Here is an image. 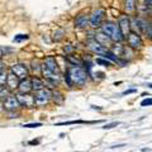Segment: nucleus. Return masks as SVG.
<instances>
[{
  "label": "nucleus",
  "mask_w": 152,
  "mask_h": 152,
  "mask_svg": "<svg viewBox=\"0 0 152 152\" xmlns=\"http://www.w3.org/2000/svg\"><path fill=\"white\" fill-rule=\"evenodd\" d=\"M95 41L99 42V43H102V42H103V43H107V42L110 41V38H109L107 34H104V33H103V34H98L96 36V39H95Z\"/></svg>",
  "instance_id": "nucleus-19"
},
{
  "label": "nucleus",
  "mask_w": 152,
  "mask_h": 152,
  "mask_svg": "<svg viewBox=\"0 0 152 152\" xmlns=\"http://www.w3.org/2000/svg\"><path fill=\"white\" fill-rule=\"evenodd\" d=\"M137 90L136 89H129V90H126L124 93H123V95H128V94H132V93H136Z\"/></svg>",
  "instance_id": "nucleus-27"
},
{
  "label": "nucleus",
  "mask_w": 152,
  "mask_h": 152,
  "mask_svg": "<svg viewBox=\"0 0 152 152\" xmlns=\"http://www.w3.org/2000/svg\"><path fill=\"white\" fill-rule=\"evenodd\" d=\"M7 77H8L7 70H1V71H0V85H5L7 84Z\"/></svg>",
  "instance_id": "nucleus-20"
},
{
  "label": "nucleus",
  "mask_w": 152,
  "mask_h": 152,
  "mask_svg": "<svg viewBox=\"0 0 152 152\" xmlns=\"http://www.w3.org/2000/svg\"><path fill=\"white\" fill-rule=\"evenodd\" d=\"M3 109H4V105H3L1 103H0V112H3Z\"/></svg>",
  "instance_id": "nucleus-32"
},
{
  "label": "nucleus",
  "mask_w": 152,
  "mask_h": 152,
  "mask_svg": "<svg viewBox=\"0 0 152 152\" xmlns=\"http://www.w3.org/2000/svg\"><path fill=\"white\" fill-rule=\"evenodd\" d=\"M148 8H150V13L152 14V7H148Z\"/></svg>",
  "instance_id": "nucleus-34"
},
{
  "label": "nucleus",
  "mask_w": 152,
  "mask_h": 152,
  "mask_svg": "<svg viewBox=\"0 0 152 152\" xmlns=\"http://www.w3.org/2000/svg\"><path fill=\"white\" fill-rule=\"evenodd\" d=\"M1 70H5V65L0 62V71H1Z\"/></svg>",
  "instance_id": "nucleus-30"
},
{
  "label": "nucleus",
  "mask_w": 152,
  "mask_h": 152,
  "mask_svg": "<svg viewBox=\"0 0 152 152\" xmlns=\"http://www.w3.org/2000/svg\"><path fill=\"white\" fill-rule=\"evenodd\" d=\"M66 75L69 76L70 81L72 85H79V86H84L85 84H86V80H88V75L86 72L81 69L79 67V66H71V67H69L67 72H66Z\"/></svg>",
  "instance_id": "nucleus-2"
},
{
  "label": "nucleus",
  "mask_w": 152,
  "mask_h": 152,
  "mask_svg": "<svg viewBox=\"0 0 152 152\" xmlns=\"http://www.w3.org/2000/svg\"><path fill=\"white\" fill-rule=\"evenodd\" d=\"M52 96H53L56 103H62V100H64L62 95H61L58 91H53V93H52Z\"/></svg>",
  "instance_id": "nucleus-22"
},
{
  "label": "nucleus",
  "mask_w": 152,
  "mask_h": 152,
  "mask_svg": "<svg viewBox=\"0 0 152 152\" xmlns=\"http://www.w3.org/2000/svg\"><path fill=\"white\" fill-rule=\"evenodd\" d=\"M102 29H103L104 34H107L114 42H121L123 38H124L122 34L121 29H119V27H118L117 24H114V23H112V22L104 23V24L102 26Z\"/></svg>",
  "instance_id": "nucleus-3"
},
{
  "label": "nucleus",
  "mask_w": 152,
  "mask_h": 152,
  "mask_svg": "<svg viewBox=\"0 0 152 152\" xmlns=\"http://www.w3.org/2000/svg\"><path fill=\"white\" fill-rule=\"evenodd\" d=\"M10 72H13L15 76H18L19 79H26L28 76V70L24 65L22 64H17V65H13L10 67Z\"/></svg>",
  "instance_id": "nucleus-7"
},
{
  "label": "nucleus",
  "mask_w": 152,
  "mask_h": 152,
  "mask_svg": "<svg viewBox=\"0 0 152 152\" xmlns=\"http://www.w3.org/2000/svg\"><path fill=\"white\" fill-rule=\"evenodd\" d=\"M42 74H43L45 79L48 83H51L52 85H58L60 83V71L57 67V62L55 60V57H47L46 61L42 65Z\"/></svg>",
  "instance_id": "nucleus-1"
},
{
  "label": "nucleus",
  "mask_w": 152,
  "mask_h": 152,
  "mask_svg": "<svg viewBox=\"0 0 152 152\" xmlns=\"http://www.w3.org/2000/svg\"><path fill=\"white\" fill-rule=\"evenodd\" d=\"M18 84H19V77L18 76H15L13 72L8 74V77H7V86L9 90H13L18 88Z\"/></svg>",
  "instance_id": "nucleus-14"
},
{
  "label": "nucleus",
  "mask_w": 152,
  "mask_h": 152,
  "mask_svg": "<svg viewBox=\"0 0 152 152\" xmlns=\"http://www.w3.org/2000/svg\"><path fill=\"white\" fill-rule=\"evenodd\" d=\"M9 96V89L5 85H0V98H8Z\"/></svg>",
  "instance_id": "nucleus-18"
},
{
  "label": "nucleus",
  "mask_w": 152,
  "mask_h": 152,
  "mask_svg": "<svg viewBox=\"0 0 152 152\" xmlns=\"http://www.w3.org/2000/svg\"><path fill=\"white\" fill-rule=\"evenodd\" d=\"M52 98V93L48 89H41L38 90L37 94H36V98H34V104H37V105H45V104H47L50 102V99Z\"/></svg>",
  "instance_id": "nucleus-4"
},
{
  "label": "nucleus",
  "mask_w": 152,
  "mask_h": 152,
  "mask_svg": "<svg viewBox=\"0 0 152 152\" xmlns=\"http://www.w3.org/2000/svg\"><path fill=\"white\" fill-rule=\"evenodd\" d=\"M118 27H119V29H121V32H122L123 37L129 34L131 23H129V19H128V17H127V15L121 17V19H119V26H118Z\"/></svg>",
  "instance_id": "nucleus-9"
},
{
  "label": "nucleus",
  "mask_w": 152,
  "mask_h": 152,
  "mask_svg": "<svg viewBox=\"0 0 152 152\" xmlns=\"http://www.w3.org/2000/svg\"><path fill=\"white\" fill-rule=\"evenodd\" d=\"M146 4L147 7H152V0H146Z\"/></svg>",
  "instance_id": "nucleus-29"
},
{
  "label": "nucleus",
  "mask_w": 152,
  "mask_h": 152,
  "mask_svg": "<svg viewBox=\"0 0 152 152\" xmlns=\"http://www.w3.org/2000/svg\"><path fill=\"white\" fill-rule=\"evenodd\" d=\"M96 64L104 65V66H109V65H110V61H108V60H102V58H96Z\"/></svg>",
  "instance_id": "nucleus-25"
},
{
  "label": "nucleus",
  "mask_w": 152,
  "mask_h": 152,
  "mask_svg": "<svg viewBox=\"0 0 152 152\" xmlns=\"http://www.w3.org/2000/svg\"><path fill=\"white\" fill-rule=\"evenodd\" d=\"M147 86H148V88H151V89H152V84H147Z\"/></svg>",
  "instance_id": "nucleus-33"
},
{
  "label": "nucleus",
  "mask_w": 152,
  "mask_h": 152,
  "mask_svg": "<svg viewBox=\"0 0 152 152\" xmlns=\"http://www.w3.org/2000/svg\"><path fill=\"white\" fill-rule=\"evenodd\" d=\"M117 126H119V122H113V123H109V124H105L103 128L104 129H110V128H114V127H117Z\"/></svg>",
  "instance_id": "nucleus-24"
},
{
  "label": "nucleus",
  "mask_w": 152,
  "mask_h": 152,
  "mask_svg": "<svg viewBox=\"0 0 152 152\" xmlns=\"http://www.w3.org/2000/svg\"><path fill=\"white\" fill-rule=\"evenodd\" d=\"M151 148H142V152H150Z\"/></svg>",
  "instance_id": "nucleus-31"
},
{
  "label": "nucleus",
  "mask_w": 152,
  "mask_h": 152,
  "mask_svg": "<svg viewBox=\"0 0 152 152\" xmlns=\"http://www.w3.org/2000/svg\"><path fill=\"white\" fill-rule=\"evenodd\" d=\"M89 24H90L89 18L86 15H83V14L75 19V26L77 28H80V29H85V28H88Z\"/></svg>",
  "instance_id": "nucleus-13"
},
{
  "label": "nucleus",
  "mask_w": 152,
  "mask_h": 152,
  "mask_svg": "<svg viewBox=\"0 0 152 152\" xmlns=\"http://www.w3.org/2000/svg\"><path fill=\"white\" fill-rule=\"evenodd\" d=\"M42 123H29V124H24L23 127L26 128H37V127H41Z\"/></svg>",
  "instance_id": "nucleus-26"
},
{
  "label": "nucleus",
  "mask_w": 152,
  "mask_h": 152,
  "mask_svg": "<svg viewBox=\"0 0 152 152\" xmlns=\"http://www.w3.org/2000/svg\"><path fill=\"white\" fill-rule=\"evenodd\" d=\"M20 107L17 96H8L5 98V103H4V109H7L9 112H13Z\"/></svg>",
  "instance_id": "nucleus-8"
},
{
  "label": "nucleus",
  "mask_w": 152,
  "mask_h": 152,
  "mask_svg": "<svg viewBox=\"0 0 152 152\" xmlns=\"http://www.w3.org/2000/svg\"><path fill=\"white\" fill-rule=\"evenodd\" d=\"M31 83H32V90H41V89H43L45 88V84L42 80H39L38 77H33L31 80Z\"/></svg>",
  "instance_id": "nucleus-15"
},
{
  "label": "nucleus",
  "mask_w": 152,
  "mask_h": 152,
  "mask_svg": "<svg viewBox=\"0 0 152 152\" xmlns=\"http://www.w3.org/2000/svg\"><path fill=\"white\" fill-rule=\"evenodd\" d=\"M136 9V0H127L126 1V10L128 13H133Z\"/></svg>",
  "instance_id": "nucleus-16"
},
{
  "label": "nucleus",
  "mask_w": 152,
  "mask_h": 152,
  "mask_svg": "<svg viewBox=\"0 0 152 152\" xmlns=\"http://www.w3.org/2000/svg\"><path fill=\"white\" fill-rule=\"evenodd\" d=\"M3 56H4V48L3 47H0V58H1Z\"/></svg>",
  "instance_id": "nucleus-28"
},
{
  "label": "nucleus",
  "mask_w": 152,
  "mask_h": 152,
  "mask_svg": "<svg viewBox=\"0 0 152 152\" xmlns=\"http://www.w3.org/2000/svg\"><path fill=\"white\" fill-rule=\"evenodd\" d=\"M89 48L93 52H95V53H98V55H104L108 51L105 47H104L103 45H100L99 42H96V41H90L89 42Z\"/></svg>",
  "instance_id": "nucleus-11"
},
{
  "label": "nucleus",
  "mask_w": 152,
  "mask_h": 152,
  "mask_svg": "<svg viewBox=\"0 0 152 152\" xmlns=\"http://www.w3.org/2000/svg\"><path fill=\"white\" fill-rule=\"evenodd\" d=\"M17 99H18L19 104H20V105H23V107L31 108V107L34 105V98H33L32 95H29L28 93H27V94L19 93V94L17 95Z\"/></svg>",
  "instance_id": "nucleus-6"
},
{
  "label": "nucleus",
  "mask_w": 152,
  "mask_h": 152,
  "mask_svg": "<svg viewBox=\"0 0 152 152\" xmlns=\"http://www.w3.org/2000/svg\"><path fill=\"white\" fill-rule=\"evenodd\" d=\"M85 123H95V122H85V121H71V122H64L57 123V126H70V124H85Z\"/></svg>",
  "instance_id": "nucleus-17"
},
{
  "label": "nucleus",
  "mask_w": 152,
  "mask_h": 152,
  "mask_svg": "<svg viewBox=\"0 0 152 152\" xmlns=\"http://www.w3.org/2000/svg\"><path fill=\"white\" fill-rule=\"evenodd\" d=\"M104 15H105V10L104 9H96L90 17V26L94 27V28H98L100 27L103 19H104Z\"/></svg>",
  "instance_id": "nucleus-5"
},
{
  "label": "nucleus",
  "mask_w": 152,
  "mask_h": 152,
  "mask_svg": "<svg viewBox=\"0 0 152 152\" xmlns=\"http://www.w3.org/2000/svg\"><path fill=\"white\" fill-rule=\"evenodd\" d=\"M128 43L132 48H141L142 47V39L138 34L136 33H129L128 34Z\"/></svg>",
  "instance_id": "nucleus-10"
},
{
  "label": "nucleus",
  "mask_w": 152,
  "mask_h": 152,
  "mask_svg": "<svg viewBox=\"0 0 152 152\" xmlns=\"http://www.w3.org/2000/svg\"><path fill=\"white\" fill-rule=\"evenodd\" d=\"M18 90H19V93H22V94L29 93L31 90H32V83H31V80H28L27 77L26 79H22V81H19V84H18Z\"/></svg>",
  "instance_id": "nucleus-12"
},
{
  "label": "nucleus",
  "mask_w": 152,
  "mask_h": 152,
  "mask_svg": "<svg viewBox=\"0 0 152 152\" xmlns=\"http://www.w3.org/2000/svg\"><path fill=\"white\" fill-rule=\"evenodd\" d=\"M148 105H152V98L145 99V100L141 102V107H148Z\"/></svg>",
  "instance_id": "nucleus-23"
},
{
  "label": "nucleus",
  "mask_w": 152,
  "mask_h": 152,
  "mask_svg": "<svg viewBox=\"0 0 152 152\" xmlns=\"http://www.w3.org/2000/svg\"><path fill=\"white\" fill-rule=\"evenodd\" d=\"M28 38H29V36L28 34H18L13 38V41L14 42H22V41H27Z\"/></svg>",
  "instance_id": "nucleus-21"
}]
</instances>
